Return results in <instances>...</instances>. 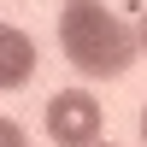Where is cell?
<instances>
[{"instance_id": "obj_3", "label": "cell", "mask_w": 147, "mask_h": 147, "mask_svg": "<svg viewBox=\"0 0 147 147\" xmlns=\"http://www.w3.org/2000/svg\"><path fill=\"white\" fill-rule=\"evenodd\" d=\"M35 77V41L12 24H0V88H24Z\"/></svg>"}, {"instance_id": "obj_6", "label": "cell", "mask_w": 147, "mask_h": 147, "mask_svg": "<svg viewBox=\"0 0 147 147\" xmlns=\"http://www.w3.org/2000/svg\"><path fill=\"white\" fill-rule=\"evenodd\" d=\"M141 141H147V106H141Z\"/></svg>"}, {"instance_id": "obj_4", "label": "cell", "mask_w": 147, "mask_h": 147, "mask_svg": "<svg viewBox=\"0 0 147 147\" xmlns=\"http://www.w3.org/2000/svg\"><path fill=\"white\" fill-rule=\"evenodd\" d=\"M0 147H24V129L12 124V118H0Z\"/></svg>"}, {"instance_id": "obj_5", "label": "cell", "mask_w": 147, "mask_h": 147, "mask_svg": "<svg viewBox=\"0 0 147 147\" xmlns=\"http://www.w3.org/2000/svg\"><path fill=\"white\" fill-rule=\"evenodd\" d=\"M136 41H141V53H147V18H141V30H136Z\"/></svg>"}, {"instance_id": "obj_2", "label": "cell", "mask_w": 147, "mask_h": 147, "mask_svg": "<svg viewBox=\"0 0 147 147\" xmlns=\"http://www.w3.org/2000/svg\"><path fill=\"white\" fill-rule=\"evenodd\" d=\"M47 136L59 147H88L100 141V100L88 88H59L47 100Z\"/></svg>"}, {"instance_id": "obj_7", "label": "cell", "mask_w": 147, "mask_h": 147, "mask_svg": "<svg viewBox=\"0 0 147 147\" xmlns=\"http://www.w3.org/2000/svg\"><path fill=\"white\" fill-rule=\"evenodd\" d=\"M88 147H112V141H88Z\"/></svg>"}, {"instance_id": "obj_1", "label": "cell", "mask_w": 147, "mask_h": 147, "mask_svg": "<svg viewBox=\"0 0 147 147\" xmlns=\"http://www.w3.org/2000/svg\"><path fill=\"white\" fill-rule=\"evenodd\" d=\"M59 47H65V59L82 77H124L141 59L136 30H129L124 18H112L100 0H82V6L59 12Z\"/></svg>"}, {"instance_id": "obj_8", "label": "cell", "mask_w": 147, "mask_h": 147, "mask_svg": "<svg viewBox=\"0 0 147 147\" xmlns=\"http://www.w3.org/2000/svg\"><path fill=\"white\" fill-rule=\"evenodd\" d=\"M65 6H82V0H65Z\"/></svg>"}]
</instances>
